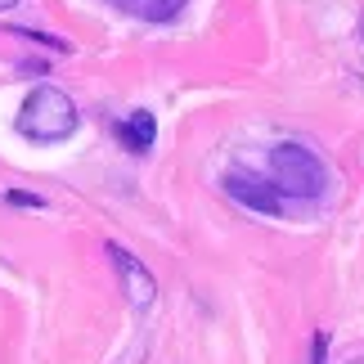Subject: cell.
<instances>
[{
    "mask_svg": "<svg viewBox=\"0 0 364 364\" xmlns=\"http://www.w3.org/2000/svg\"><path fill=\"white\" fill-rule=\"evenodd\" d=\"M189 0H139V18H149V23H171L180 18V9H185Z\"/></svg>",
    "mask_w": 364,
    "mask_h": 364,
    "instance_id": "8992f818",
    "label": "cell"
},
{
    "mask_svg": "<svg viewBox=\"0 0 364 364\" xmlns=\"http://www.w3.org/2000/svg\"><path fill=\"white\" fill-rule=\"evenodd\" d=\"M14 5H23V0H0V9H14Z\"/></svg>",
    "mask_w": 364,
    "mask_h": 364,
    "instance_id": "30bf717a",
    "label": "cell"
},
{
    "mask_svg": "<svg viewBox=\"0 0 364 364\" xmlns=\"http://www.w3.org/2000/svg\"><path fill=\"white\" fill-rule=\"evenodd\" d=\"M270 180L279 193L292 198H319L328 189V166L306 144H274L270 149Z\"/></svg>",
    "mask_w": 364,
    "mask_h": 364,
    "instance_id": "7a4b0ae2",
    "label": "cell"
},
{
    "mask_svg": "<svg viewBox=\"0 0 364 364\" xmlns=\"http://www.w3.org/2000/svg\"><path fill=\"white\" fill-rule=\"evenodd\" d=\"M324 346H328V338L319 333V338H315V355H311V364H324Z\"/></svg>",
    "mask_w": 364,
    "mask_h": 364,
    "instance_id": "52a82bcc",
    "label": "cell"
},
{
    "mask_svg": "<svg viewBox=\"0 0 364 364\" xmlns=\"http://www.w3.org/2000/svg\"><path fill=\"white\" fill-rule=\"evenodd\" d=\"M351 364H364V355H360V360H351Z\"/></svg>",
    "mask_w": 364,
    "mask_h": 364,
    "instance_id": "8fae6325",
    "label": "cell"
},
{
    "mask_svg": "<svg viewBox=\"0 0 364 364\" xmlns=\"http://www.w3.org/2000/svg\"><path fill=\"white\" fill-rule=\"evenodd\" d=\"M77 104L68 100V95L59 86H36L32 95L23 100L18 117H14V126H18V135L36 139V144H59V139H68L77 131Z\"/></svg>",
    "mask_w": 364,
    "mask_h": 364,
    "instance_id": "6da1fadb",
    "label": "cell"
},
{
    "mask_svg": "<svg viewBox=\"0 0 364 364\" xmlns=\"http://www.w3.org/2000/svg\"><path fill=\"white\" fill-rule=\"evenodd\" d=\"M108 5H117V9H139V0H108Z\"/></svg>",
    "mask_w": 364,
    "mask_h": 364,
    "instance_id": "9c48e42d",
    "label": "cell"
},
{
    "mask_svg": "<svg viewBox=\"0 0 364 364\" xmlns=\"http://www.w3.org/2000/svg\"><path fill=\"white\" fill-rule=\"evenodd\" d=\"M225 193H230L234 203L261 212V216H279V212H284V193L274 189V180H261V176H252V171H230L225 176Z\"/></svg>",
    "mask_w": 364,
    "mask_h": 364,
    "instance_id": "277c9868",
    "label": "cell"
},
{
    "mask_svg": "<svg viewBox=\"0 0 364 364\" xmlns=\"http://www.w3.org/2000/svg\"><path fill=\"white\" fill-rule=\"evenodd\" d=\"M9 203H23V207H41V198H32V193H9Z\"/></svg>",
    "mask_w": 364,
    "mask_h": 364,
    "instance_id": "ba28073f",
    "label": "cell"
},
{
    "mask_svg": "<svg viewBox=\"0 0 364 364\" xmlns=\"http://www.w3.org/2000/svg\"><path fill=\"white\" fill-rule=\"evenodd\" d=\"M108 257H113V270H117V279H122L126 301H131L135 311H149L153 297H158V284H153L149 265L139 261V257H131L126 247H117V243H108Z\"/></svg>",
    "mask_w": 364,
    "mask_h": 364,
    "instance_id": "3957f363",
    "label": "cell"
},
{
    "mask_svg": "<svg viewBox=\"0 0 364 364\" xmlns=\"http://www.w3.org/2000/svg\"><path fill=\"white\" fill-rule=\"evenodd\" d=\"M117 139H122V149H131V153H149L153 139H158V122H153V113L135 108L131 117L117 122Z\"/></svg>",
    "mask_w": 364,
    "mask_h": 364,
    "instance_id": "5b68a950",
    "label": "cell"
}]
</instances>
